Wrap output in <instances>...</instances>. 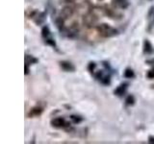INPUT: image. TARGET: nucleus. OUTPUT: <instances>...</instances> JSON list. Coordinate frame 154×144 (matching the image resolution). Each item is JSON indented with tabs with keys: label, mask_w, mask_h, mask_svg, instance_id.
<instances>
[{
	"label": "nucleus",
	"mask_w": 154,
	"mask_h": 144,
	"mask_svg": "<svg viewBox=\"0 0 154 144\" xmlns=\"http://www.w3.org/2000/svg\"><path fill=\"white\" fill-rule=\"evenodd\" d=\"M70 119L73 121L74 124H78L82 121V120H83V118H82L81 116H78V115H70Z\"/></svg>",
	"instance_id": "f3484780"
},
{
	"label": "nucleus",
	"mask_w": 154,
	"mask_h": 144,
	"mask_svg": "<svg viewBox=\"0 0 154 144\" xmlns=\"http://www.w3.org/2000/svg\"><path fill=\"white\" fill-rule=\"evenodd\" d=\"M29 73V67H28V64H25V74L27 75Z\"/></svg>",
	"instance_id": "412c9836"
},
{
	"label": "nucleus",
	"mask_w": 154,
	"mask_h": 144,
	"mask_svg": "<svg viewBox=\"0 0 154 144\" xmlns=\"http://www.w3.org/2000/svg\"><path fill=\"white\" fill-rule=\"evenodd\" d=\"M95 67H96V64H94V62H90V64H89V66H88V69H89L91 72H94V70Z\"/></svg>",
	"instance_id": "6ab92c4d"
},
{
	"label": "nucleus",
	"mask_w": 154,
	"mask_h": 144,
	"mask_svg": "<svg viewBox=\"0 0 154 144\" xmlns=\"http://www.w3.org/2000/svg\"><path fill=\"white\" fill-rule=\"evenodd\" d=\"M146 62H147V64H154V59L149 60V61H147Z\"/></svg>",
	"instance_id": "4be33fe9"
},
{
	"label": "nucleus",
	"mask_w": 154,
	"mask_h": 144,
	"mask_svg": "<svg viewBox=\"0 0 154 144\" xmlns=\"http://www.w3.org/2000/svg\"><path fill=\"white\" fill-rule=\"evenodd\" d=\"M127 88H128V84H122L119 86H118V88H116L115 94L119 95V96H122L125 93V91H126Z\"/></svg>",
	"instance_id": "9d476101"
},
{
	"label": "nucleus",
	"mask_w": 154,
	"mask_h": 144,
	"mask_svg": "<svg viewBox=\"0 0 154 144\" xmlns=\"http://www.w3.org/2000/svg\"><path fill=\"white\" fill-rule=\"evenodd\" d=\"M96 30L99 33V35H101L104 38H112L114 36H117L119 33L117 29L106 23H102L97 25L96 26Z\"/></svg>",
	"instance_id": "f257e3e1"
},
{
	"label": "nucleus",
	"mask_w": 154,
	"mask_h": 144,
	"mask_svg": "<svg viewBox=\"0 0 154 144\" xmlns=\"http://www.w3.org/2000/svg\"><path fill=\"white\" fill-rule=\"evenodd\" d=\"M97 21V17L94 14H88V16H84V23L86 24L87 26H91V25H94V24Z\"/></svg>",
	"instance_id": "423d86ee"
},
{
	"label": "nucleus",
	"mask_w": 154,
	"mask_h": 144,
	"mask_svg": "<svg viewBox=\"0 0 154 144\" xmlns=\"http://www.w3.org/2000/svg\"><path fill=\"white\" fill-rule=\"evenodd\" d=\"M45 41L46 44H48V45H50V46L54 47V48H56V47H57V45H56V42H55V40H54V38H53L52 37L48 38H45Z\"/></svg>",
	"instance_id": "2eb2a0df"
},
{
	"label": "nucleus",
	"mask_w": 154,
	"mask_h": 144,
	"mask_svg": "<svg viewBox=\"0 0 154 144\" xmlns=\"http://www.w3.org/2000/svg\"><path fill=\"white\" fill-rule=\"evenodd\" d=\"M154 49H153V46L150 43L148 40H146L143 41V53L146 55H151L153 53Z\"/></svg>",
	"instance_id": "0eeeda50"
},
{
	"label": "nucleus",
	"mask_w": 154,
	"mask_h": 144,
	"mask_svg": "<svg viewBox=\"0 0 154 144\" xmlns=\"http://www.w3.org/2000/svg\"><path fill=\"white\" fill-rule=\"evenodd\" d=\"M146 77L148 79H154V67L152 69L149 70L147 73H146Z\"/></svg>",
	"instance_id": "a211bd4d"
},
{
	"label": "nucleus",
	"mask_w": 154,
	"mask_h": 144,
	"mask_svg": "<svg viewBox=\"0 0 154 144\" xmlns=\"http://www.w3.org/2000/svg\"><path fill=\"white\" fill-rule=\"evenodd\" d=\"M60 66L63 70H65L66 72H73L75 70V66L69 62H66V61L60 62Z\"/></svg>",
	"instance_id": "39448f33"
},
{
	"label": "nucleus",
	"mask_w": 154,
	"mask_h": 144,
	"mask_svg": "<svg viewBox=\"0 0 154 144\" xmlns=\"http://www.w3.org/2000/svg\"><path fill=\"white\" fill-rule=\"evenodd\" d=\"M123 76L125 77V78H127V79H132L135 77V73H134V71L132 69L127 68V69H125Z\"/></svg>",
	"instance_id": "ddd939ff"
},
{
	"label": "nucleus",
	"mask_w": 154,
	"mask_h": 144,
	"mask_svg": "<svg viewBox=\"0 0 154 144\" xmlns=\"http://www.w3.org/2000/svg\"><path fill=\"white\" fill-rule=\"evenodd\" d=\"M95 78L97 79L98 81H100L103 85H110V83H111L110 75L104 73L102 70L98 71L97 73L95 74Z\"/></svg>",
	"instance_id": "7ed1b4c3"
},
{
	"label": "nucleus",
	"mask_w": 154,
	"mask_h": 144,
	"mask_svg": "<svg viewBox=\"0 0 154 144\" xmlns=\"http://www.w3.org/2000/svg\"><path fill=\"white\" fill-rule=\"evenodd\" d=\"M112 2L115 7L120 9H126L129 5L127 0H112Z\"/></svg>",
	"instance_id": "1a4fd4ad"
},
{
	"label": "nucleus",
	"mask_w": 154,
	"mask_h": 144,
	"mask_svg": "<svg viewBox=\"0 0 154 144\" xmlns=\"http://www.w3.org/2000/svg\"><path fill=\"white\" fill-rule=\"evenodd\" d=\"M38 62V60L35 59V58H33L32 56L25 55V64H35V62Z\"/></svg>",
	"instance_id": "4468645a"
},
{
	"label": "nucleus",
	"mask_w": 154,
	"mask_h": 144,
	"mask_svg": "<svg viewBox=\"0 0 154 144\" xmlns=\"http://www.w3.org/2000/svg\"><path fill=\"white\" fill-rule=\"evenodd\" d=\"M42 112H43V108L37 106V107H34L33 109L30 110V112H29V113H28V116L29 117L38 116V115H41L42 113Z\"/></svg>",
	"instance_id": "6e6552de"
},
{
	"label": "nucleus",
	"mask_w": 154,
	"mask_h": 144,
	"mask_svg": "<svg viewBox=\"0 0 154 144\" xmlns=\"http://www.w3.org/2000/svg\"><path fill=\"white\" fill-rule=\"evenodd\" d=\"M42 38H48L51 37V33H50V30L49 28H48V26H43L42 29Z\"/></svg>",
	"instance_id": "9b49d317"
},
{
	"label": "nucleus",
	"mask_w": 154,
	"mask_h": 144,
	"mask_svg": "<svg viewBox=\"0 0 154 144\" xmlns=\"http://www.w3.org/2000/svg\"><path fill=\"white\" fill-rule=\"evenodd\" d=\"M104 13H105L106 16H108L112 17V18H116L115 16H117V13H116V12L114 11V10L110 9V8H108V7H105V8H104Z\"/></svg>",
	"instance_id": "f8f14e48"
},
{
	"label": "nucleus",
	"mask_w": 154,
	"mask_h": 144,
	"mask_svg": "<svg viewBox=\"0 0 154 144\" xmlns=\"http://www.w3.org/2000/svg\"><path fill=\"white\" fill-rule=\"evenodd\" d=\"M125 103H126V105H128V106H132V105H134V103H135V98H134V96H133V95H128V96H127V98L125 99Z\"/></svg>",
	"instance_id": "dca6fc26"
},
{
	"label": "nucleus",
	"mask_w": 154,
	"mask_h": 144,
	"mask_svg": "<svg viewBox=\"0 0 154 144\" xmlns=\"http://www.w3.org/2000/svg\"><path fill=\"white\" fill-rule=\"evenodd\" d=\"M51 125L53 127H56V128H65V127H69L70 124L69 122H66L65 118L56 117L51 120Z\"/></svg>",
	"instance_id": "f03ea898"
},
{
	"label": "nucleus",
	"mask_w": 154,
	"mask_h": 144,
	"mask_svg": "<svg viewBox=\"0 0 154 144\" xmlns=\"http://www.w3.org/2000/svg\"><path fill=\"white\" fill-rule=\"evenodd\" d=\"M148 142L149 143H154V137L152 136H150L148 137Z\"/></svg>",
	"instance_id": "aec40b11"
},
{
	"label": "nucleus",
	"mask_w": 154,
	"mask_h": 144,
	"mask_svg": "<svg viewBox=\"0 0 154 144\" xmlns=\"http://www.w3.org/2000/svg\"><path fill=\"white\" fill-rule=\"evenodd\" d=\"M74 14V9L71 6H66L62 9L61 11V16L63 18H69L71 17Z\"/></svg>",
	"instance_id": "20e7f679"
}]
</instances>
